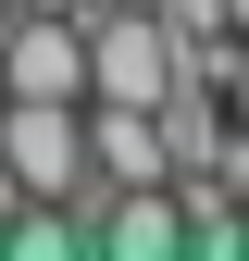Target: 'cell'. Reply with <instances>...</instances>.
Wrapping results in <instances>:
<instances>
[{
	"label": "cell",
	"mask_w": 249,
	"mask_h": 261,
	"mask_svg": "<svg viewBox=\"0 0 249 261\" xmlns=\"http://www.w3.org/2000/svg\"><path fill=\"white\" fill-rule=\"evenodd\" d=\"M75 38H87V100H124V112H162V100H175V25H162V13L87 0Z\"/></svg>",
	"instance_id": "6da1fadb"
},
{
	"label": "cell",
	"mask_w": 249,
	"mask_h": 261,
	"mask_svg": "<svg viewBox=\"0 0 249 261\" xmlns=\"http://www.w3.org/2000/svg\"><path fill=\"white\" fill-rule=\"evenodd\" d=\"M0 100H87L75 13H13V0H0Z\"/></svg>",
	"instance_id": "7a4b0ae2"
},
{
	"label": "cell",
	"mask_w": 249,
	"mask_h": 261,
	"mask_svg": "<svg viewBox=\"0 0 249 261\" xmlns=\"http://www.w3.org/2000/svg\"><path fill=\"white\" fill-rule=\"evenodd\" d=\"M225 124L249 137V38H237V62H225Z\"/></svg>",
	"instance_id": "3957f363"
},
{
	"label": "cell",
	"mask_w": 249,
	"mask_h": 261,
	"mask_svg": "<svg viewBox=\"0 0 249 261\" xmlns=\"http://www.w3.org/2000/svg\"><path fill=\"white\" fill-rule=\"evenodd\" d=\"M13 13H87V0H13Z\"/></svg>",
	"instance_id": "277c9868"
},
{
	"label": "cell",
	"mask_w": 249,
	"mask_h": 261,
	"mask_svg": "<svg viewBox=\"0 0 249 261\" xmlns=\"http://www.w3.org/2000/svg\"><path fill=\"white\" fill-rule=\"evenodd\" d=\"M137 13H162V0H137Z\"/></svg>",
	"instance_id": "5b68a950"
},
{
	"label": "cell",
	"mask_w": 249,
	"mask_h": 261,
	"mask_svg": "<svg viewBox=\"0 0 249 261\" xmlns=\"http://www.w3.org/2000/svg\"><path fill=\"white\" fill-rule=\"evenodd\" d=\"M0 199H13V187H0Z\"/></svg>",
	"instance_id": "8992f818"
}]
</instances>
